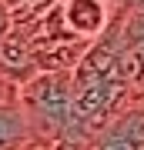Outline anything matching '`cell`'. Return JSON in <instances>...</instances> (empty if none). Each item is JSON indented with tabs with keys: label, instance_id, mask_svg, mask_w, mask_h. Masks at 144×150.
Wrapping results in <instances>:
<instances>
[{
	"label": "cell",
	"instance_id": "ba28073f",
	"mask_svg": "<svg viewBox=\"0 0 144 150\" xmlns=\"http://www.w3.org/2000/svg\"><path fill=\"white\" fill-rule=\"evenodd\" d=\"M111 7L117 10H134V13H144V0H107Z\"/></svg>",
	"mask_w": 144,
	"mask_h": 150
},
{
	"label": "cell",
	"instance_id": "6da1fadb",
	"mask_svg": "<svg viewBox=\"0 0 144 150\" xmlns=\"http://www.w3.org/2000/svg\"><path fill=\"white\" fill-rule=\"evenodd\" d=\"M17 97L34 123L37 144L54 150L74 120V70H40L20 87Z\"/></svg>",
	"mask_w": 144,
	"mask_h": 150
},
{
	"label": "cell",
	"instance_id": "8992f818",
	"mask_svg": "<svg viewBox=\"0 0 144 150\" xmlns=\"http://www.w3.org/2000/svg\"><path fill=\"white\" fill-rule=\"evenodd\" d=\"M10 30H14V13H10V7L0 0V47H4V40L10 37Z\"/></svg>",
	"mask_w": 144,
	"mask_h": 150
},
{
	"label": "cell",
	"instance_id": "277c9868",
	"mask_svg": "<svg viewBox=\"0 0 144 150\" xmlns=\"http://www.w3.org/2000/svg\"><path fill=\"white\" fill-rule=\"evenodd\" d=\"M27 147H40V144L20 97L4 100L0 103V150H27Z\"/></svg>",
	"mask_w": 144,
	"mask_h": 150
},
{
	"label": "cell",
	"instance_id": "7a4b0ae2",
	"mask_svg": "<svg viewBox=\"0 0 144 150\" xmlns=\"http://www.w3.org/2000/svg\"><path fill=\"white\" fill-rule=\"evenodd\" d=\"M57 13H60V23H64V30L70 37H77L80 43H94L111 27L114 7L107 0H60Z\"/></svg>",
	"mask_w": 144,
	"mask_h": 150
},
{
	"label": "cell",
	"instance_id": "5b68a950",
	"mask_svg": "<svg viewBox=\"0 0 144 150\" xmlns=\"http://www.w3.org/2000/svg\"><path fill=\"white\" fill-rule=\"evenodd\" d=\"M7 7H10L14 13V23H24V20H34V17H40L44 10H50L54 4H60V0H4Z\"/></svg>",
	"mask_w": 144,
	"mask_h": 150
},
{
	"label": "cell",
	"instance_id": "9c48e42d",
	"mask_svg": "<svg viewBox=\"0 0 144 150\" xmlns=\"http://www.w3.org/2000/svg\"><path fill=\"white\" fill-rule=\"evenodd\" d=\"M27 150H44V147H27Z\"/></svg>",
	"mask_w": 144,
	"mask_h": 150
},
{
	"label": "cell",
	"instance_id": "52a82bcc",
	"mask_svg": "<svg viewBox=\"0 0 144 150\" xmlns=\"http://www.w3.org/2000/svg\"><path fill=\"white\" fill-rule=\"evenodd\" d=\"M17 93H20V87H17L7 74H0V103H4V100H14Z\"/></svg>",
	"mask_w": 144,
	"mask_h": 150
},
{
	"label": "cell",
	"instance_id": "3957f363",
	"mask_svg": "<svg viewBox=\"0 0 144 150\" xmlns=\"http://www.w3.org/2000/svg\"><path fill=\"white\" fill-rule=\"evenodd\" d=\"M94 150H144V103H131L107 120L94 140Z\"/></svg>",
	"mask_w": 144,
	"mask_h": 150
}]
</instances>
